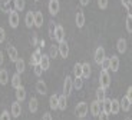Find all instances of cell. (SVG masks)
Listing matches in <instances>:
<instances>
[{
    "label": "cell",
    "instance_id": "1",
    "mask_svg": "<svg viewBox=\"0 0 132 120\" xmlns=\"http://www.w3.org/2000/svg\"><path fill=\"white\" fill-rule=\"evenodd\" d=\"M19 22H20V16H19V12L16 9H12L9 12V24L12 29H16L19 26Z\"/></svg>",
    "mask_w": 132,
    "mask_h": 120
},
{
    "label": "cell",
    "instance_id": "35",
    "mask_svg": "<svg viewBox=\"0 0 132 120\" xmlns=\"http://www.w3.org/2000/svg\"><path fill=\"white\" fill-rule=\"evenodd\" d=\"M73 73H75V77H82V63H76L73 66Z\"/></svg>",
    "mask_w": 132,
    "mask_h": 120
},
{
    "label": "cell",
    "instance_id": "13",
    "mask_svg": "<svg viewBox=\"0 0 132 120\" xmlns=\"http://www.w3.org/2000/svg\"><path fill=\"white\" fill-rule=\"evenodd\" d=\"M75 22H76V26H78V29H82V27L85 26V14H83L82 10H79V12L76 13Z\"/></svg>",
    "mask_w": 132,
    "mask_h": 120
},
{
    "label": "cell",
    "instance_id": "31",
    "mask_svg": "<svg viewBox=\"0 0 132 120\" xmlns=\"http://www.w3.org/2000/svg\"><path fill=\"white\" fill-rule=\"evenodd\" d=\"M66 96H59V103H57V109L59 110H66V107H68V101H66Z\"/></svg>",
    "mask_w": 132,
    "mask_h": 120
},
{
    "label": "cell",
    "instance_id": "53",
    "mask_svg": "<svg viewBox=\"0 0 132 120\" xmlns=\"http://www.w3.org/2000/svg\"><path fill=\"white\" fill-rule=\"evenodd\" d=\"M35 2H39V0H35Z\"/></svg>",
    "mask_w": 132,
    "mask_h": 120
},
{
    "label": "cell",
    "instance_id": "9",
    "mask_svg": "<svg viewBox=\"0 0 132 120\" xmlns=\"http://www.w3.org/2000/svg\"><path fill=\"white\" fill-rule=\"evenodd\" d=\"M106 57V53H105V49H103L102 46H99L98 49L95 50V62L98 63V64H101L102 63V60Z\"/></svg>",
    "mask_w": 132,
    "mask_h": 120
},
{
    "label": "cell",
    "instance_id": "18",
    "mask_svg": "<svg viewBox=\"0 0 132 120\" xmlns=\"http://www.w3.org/2000/svg\"><path fill=\"white\" fill-rule=\"evenodd\" d=\"M14 66H16V73H23L24 69H26V63H24L23 59H17L16 62H14Z\"/></svg>",
    "mask_w": 132,
    "mask_h": 120
},
{
    "label": "cell",
    "instance_id": "46",
    "mask_svg": "<svg viewBox=\"0 0 132 120\" xmlns=\"http://www.w3.org/2000/svg\"><path fill=\"white\" fill-rule=\"evenodd\" d=\"M42 120H53L52 119V114H50V113H45V114H43V117H42Z\"/></svg>",
    "mask_w": 132,
    "mask_h": 120
},
{
    "label": "cell",
    "instance_id": "14",
    "mask_svg": "<svg viewBox=\"0 0 132 120\" xmlns=\"http://www.w3.org/2000/svg\"><path fill=\"white\" fill-rule=\"evenodd\" d=\"M109 60H111V66H109V70H112V71H118L119 70V57L116 54H113L112 57H109Z\"/></svg>",
    "mask_w": 132,
    "mask_h": 120
},
{
    "label": "cell",
    "instance_id": "11",
    "mask_svg": "<svg viewBox=\"0 0 132 120\" xmlns=\"http://www.w3.org/2000/svg\"><path fill=\"white\" fill-rule=\"evenodd\" d=\"M55 40L57 43L65 40V29L62 26H56V29H55Z\"/></svg>",
    "mask_w": 132,
    "mask_h": 120
},
{
    "label": "cell",
    "instance_id": "5",
    "mask_svg": "<svg viewBox=\"0 0 132 120\" xmlns=\"http://www.w3.org/2000/svg\"><path fill=\"white\" fill-rule=\"evenodd\" d=\"M89 110L90 113H92V116H99V113H101V110H102V101H99V100H93L92 103H90L89 106Z\"/></svg>",
    "mask_w": 132,
    "mask_h": 120
},
{
    "label": "cell",
    "instance_id": "42",
    "mask_svg": "<svg viewBox=\"0 0 132 120\" xmlns=\"http://www.w3.org/2000/svg\"><path fill=\"white\" fill-rule=\"evenodd\" d=\"M33 70H35V75H36V76H42V73H43V69H42V66H40V64L33 66Z\"/></svg>",
    "mask_w": 132,
    "mask_h": 120
},
{
    "label": "cell",
    "instance_id": "51",
    "mask_svg": "<svg viewBox=\"0 0 132 120\" xmlns=\"http://www.w3.org/2000/svg\"><path fill=\"white\" fill-rule=\"evenodd\" d=\"M32 40H33V44L36 46V44H37V36H36V34H33V39H32Z\"/></svg>",
    "mask_w": 132,
    "mask_h": 120
},
{
    "label": "cell",
    "instance_id": "30",
    "mask_svg": "<svg viewBox=\"0 0 132 120\" xmlns=\"http://www.w3.org/2000/svg\"><path fill=\"white\" fill-rule=\"evenodd\" d=\"M57 103H59V97H57L56 94H52L49 99V106L52 110H56L57 109Z\"/></svg>",
    "mask_w": 132,
    "mask_h": 120
},
{
    "label": "cell",
    "instance_id": "2",
    "mask_svg": "<svg viewBox=\"0 0 132 120\" xmlns=\"http://www.w3.org/2000/svg\"><path fill=\"white\" fill-rule=\"evenodd\" d=\"M88 112H89V106H88V103H85V101H80V103L76 104V109H75V113L78 117H85L86 114H88Z\"/></svg>",
    "mask_w": 132,
    "mask_h": 120
},
{
    "label": "cell",
    "instance_id": "49",
    "mask_svg": "<svg viewBox=\"0 0 132 120\" xmlns=\"http://www.w3.org/2000/svg\"><path fill=\"white\" fill-rule=\"evenodd\" d=\"M125 9L128 10V14H131V16H132V3H131V4H128V6L125 7Z\"/></svg>",
    "mask_w": 132,
    "mask_h": 120
},
{
    "label": "cell",
    "instance_id": "28",
    "mask_svg": "<svg viewBox=\"0 0 132 120\" xmlns=\"http://www.w3.org/2000/svg\"><path fill=\"white\" fill-rule=\"evenodd\" d=\"M37 107H39V101H37V99L36 97H32L29 100V110L32 112V113H36Z\"/></svg>",
    "mask_w": 132,
    "mask_h": 120
},
{
    "label": "cell",
    "instance_id": "41",
    "mask_svg": "<svg viewBox=\"0 0 132 120\" xmlns=\"http://www.w3.org/2000/svg\"><path fill=\"white\" fill-rule=\"evenodd\" d=\"M108 3H109V0H98V6H99V9H102V10H105L108 7Z\"/></svg>",
    "mask_w": 132,
    "mask_h": 120
},
{
    "label": "cell",
    "instance_id": "22",
    "mask_svg": "<svg viewBox=\"0 0 132 120\" xmlns=\"http://www.w3.org/2000/svg\"><path fill=\"white\" fill-rule=\"evenodd\" d=\"M40 66H42L43 71L47 70V69L50 67V57H49V54H43V56H42V60H40Z\"/></svg>",
    "mask_w": 132,
    "mask_h": 120
},
{
    "label": "cell",
    "instance_id": "21",
    "mask_svg": "<svg viewBox=\"0 0 132 120\" xmlns=\"http://www.w3.org/2000/svg\"><path fill=\"white\" fill-rule=\"evenodd\" d=\"M9 83V71L7 69H2L0 70V85H7Z\"/></svg>",
    "mask_w": 132,
    "mask_h": 120
},
{
    "label": "cell",
    "instance_id": "44",
    "mask_svg": "<svg viewBox=\"0 0 132 120\" xmlns=\"http://www.w3.org/2000/svg\"><path fill=\"white\" fill-rule=\"evenodd\" d=\"M6 40V30L3 27H0V43H3Z\"/></svg>",
    "mask_w": 132,
    "mask_h": 120
},
{
    "label": "cell",
    "instance_id": "36",
    "mask_svg": "<svg viewBox=\"0 0 132 120\" xmlns=\"http://www.w3.org/2000/svg\"><path fill=\"white\" fill-rule=\"evenodd\" d=\"M57 54H59V47H56V46L53 44L50 46V50H49V57L50 59H56Z\"/></svg>",
    "mask_w": 132,
    "mask_h": 120
},
{
    "label": "cell",
    "instance_id": "32",
    "mask_svg": "<svg viewBox=\"0 0 132 120\" xmlns=\"http://www.w3.org/2000/svg\"><path fill=\"white\" fill-rule=\"evenodd\" d=\"M119 110H121V103H119V100L112 99V110H111V113H112V114H118Z\"/></svg>",
    "mask_w": 132,
    "mask_h": 120
},
{
    "label": "cell",
    "instance_id": "8",
    "mask_svg": "<svg viewBox=\"0 0 132 120\" xmlns=\"http://www.w3.org/2000/svg\"><path fill=\"white\" fill-rule=\"evenodd\" d=\"M57 47H59V54L62 56L63 59H66L68 56H69V44H68V42H66V40L60 42Z\"/></svg>",
    "mask_w": 132,
    "mask_h": 120
},
{
    "label": "cell",
    "instance_id": "24",
    "mask_svg": "<svg viewBox=\"0 0 132 120\" xmlns=\"http://www.w3.org/2000/svg\"><path fill=\"white\" fill-rule=\"evenodd\" d=\"M119 103H121V110H123V112H128L131 109V104H132L126 96H123L122 100H119Z\"/></svg>",
    "mask_w": 132,
    "mask_h": 120
},
{
    "label": "cell",
    "instance_id": "16",
    "mask_svg": "<svg viewBox=\"0 0 132 120\" xmlns=\"http://www.w3.org/2000/svg\"><path fill=\"white\" fill-rule=\"evenodd\" d=\"M24 23H26V26L29 27V29L32 26H35V13H32V10L26 13V16H24Z\"/></svg>",
    "mask_w": 132,
    "mask_h": 120
},
{
    "label": "cell",
    "instance_id": "48",
    "mask_svg": "<svg viewBox=\"0 0 132 120\" xmlns=\"http://www.w3.org/2000/svg\"><path fill=\"white\" fill-rule=\"evenodd\" d=\"M89 2H90V0H79L80 6H88V4H89Z\"/></svg>",
    "mask_w": 132,
    "mask_h": 120
},
{
    "label": "cell",
    "instance_id": "10",
    "mask_svg": "<svg viewBox=\"0 0 132 120\" xmlns=\"http://www.w3.org/2000/svg\"><path fill=\"white\" fill-rule=\"evenodd\" d=\"M20 113H22V104H20V101H13L12 103V110H10V114L13 117H19Z\"/></svg>",
    "mask_w": 132,
    "mask_h": 120
},
{
    "label": "cell",
    "instance_id": "15",
    "mask_svg": "<svg viewBox=\"0 0 132 120\" xmlns=\"http://www.w3.org/2000/svg\"><path fill=\"white\" fill-rule=\"evenodd\" d=\"M7 54H9V59L13 63L19 59V53H17L16 47H13V46H9V47H7Z\"/></svg>",
    "mask_w": 132,
    "mask_h": 120
},
{
    "label": "cell",
    "instance_id": "29",
    "mask_svg": "<svg viewBox=\"0 0 132 120\" xmlns=\"http://www.w3.org/2000/svg\"><path fill=\"white\" fill-rule=\"evenodd\" d=\"M105 97H106V90L103 87H101V86H99V87L96 89V100L103 101V100H105Z\"/></svg>",
    "mask_w": 132,
    "mask_h": 120
},
{
    "label": "cell",
    "instance_id": "34",
    "mask_svg": "<svg viewBox=\"0 0 132 120\" xmlns=\"http://www.w3.org/2000/svg\"><path fill=\"white\" fill-rule=\"evenodd\" d=\"M82 87H83V77H75V80H73V89L80 90Z\"/></svg>",
    "mask_w": 132,
    "mask_h": 120
},
{
    "label": "cell",
    "instance_id": "3",
    "mask_svg": "<svg viewBox=\"0 0 132 120\" xmlns=\"http://www.w3.org/2000/svg\"><path fill=\"white\" fill-rule=\"evenodd\" d=\"M99 83H101V87H103L105 90H106V89H109V86H111V76H109L108 70H102V71H101Z\"/></svg>",
    "mask_w": 132,
    "mask_h": 120
},
{
    "label": "cell",
    "instance_id": "43",
    "mask_svg": "<svg viewBox=\"0 0 132 120\" xmlns=\"http://www.w3.org/2000/svg\"><path fill=\"white\" fill-rule=\"evenodd\" d=\"M98 119H99V120H109V113H106V112L101 110V113H99Z\"/></svg>",
    "mask_w": 132,
    "mask_h": 120
},
{
    "label": "cell",
    "instance_id": "37",
    "mask_svg": "<svg viewBox=\"0 0 132 120\" xmlns=\"http://www.w3.org/2000/svg\"><path fill=\"white\" fill-rule=\"evenodd\" d=\"M125 27H126V32H128V33H132V16H131V14H128V16H126Z\"/></svg>",
    "mask_w": 132,
    "mask_h": 120
},
{
    "label": "cell",
    "instance_id": "50",
    "mask_svg": "<svg viewBox=\"0 0 132 120\" xmlns=\"http://www.w3.org/2000/svg\"><path fill=\"white\" fill-rule=\"evenodd\" d=\"M3 62H4V56H3V52L0 50V66L3 64Z\"/></svg>",
    "mask_w": 132,
    "mask_h": 120
},
{
    "label": "cell",
    "instance_id": "6",
    "mask_svg": "<svg viewBox=\"0 0 132 120\" xmlns=\"http://www.w3.org/2000/svg\"><path fill=\"white\" fill-rule=\"evenodd\" d=\"M42 52H40V47H37L35 52L32 53V57H30V64L32 66H36V64H40V60H42Z\"/></svg>",
    "mask_w": 132,
    "mask_h": 120
},
{
    "label": "cell",
    "instance_id": "17",
    "mask_svg": "<svg viewBox=\"0 0 132 120\" xmlns=\"http://www.w3.org/2000/svg\"><path fill=\"white\" fill-rule=\"evenodd\" d=\"M24 99H26V89L23 86H20L19 89H16V100L22 103Z\"/></svg>",
    "mask_w": 132,
    "mask_h": 120
},
{
    "label": "cell",
    "instance_id": "20",
    "mask_svg": "<svg viewBox=\"0 0 132 120\" xmlns=\"http://www.w3.org/2000/svg\"><path fill=\"white\" fill-rule=\"evenodd\" d=\"M90 73H92V70H90L89 63H82V77L83 79H89Z\"/></svg>",
    "mask_w": 132,
    "mask_h": 120
},
{
    "label": "cell",
    "instance_id": "39",
    "mask_svg": "<svg viewBox=\"0 0 132 120\" xmlns=\"http://www.w3.org/2000/svg\"><path fill=\"white\" fill-rule=\"evenodd\" d=\"M55 29H56V26H55V23L50 22L49 23V36L52 37V39H55Z\"/></svg>",
    "mask_w": 132,
    "mask_h": 120
},
{
    "label": "cell",
    "instance_id": "45",
    "mask_svg": "<svg viewBox=\"0 0 132 120\" xmlns=\"http://www.w3.org/2000/svg\"><path fill=\"white\" fill-rule=\"evenodd\" d=\"M126 97H128V99H129V101L132 103V86L128 89V93H126Z\"/></svg>",
    "mask_w": 132,
    "mask_h": 120
},
{
    "label": "cell",
    "instance_id": "52",
    "mask_svg": "<svg viewBox=\"0 0 132 120\" xmlns=\"http://www.w3.org/2000/svg\"><path fill=\"white\" fill-rule=\"evenodd\" d=\"M39 44H40V47H45V44H46V42H45V40H40V43H39Z\"/></svg>",
    "mask_w": 132,
    "mask_h": 120
},
{
    "label": "cell",
    "instance_id": "27",
    "mask_svg": "<svg viewBox=\"0 0 132 120\" xmlns=\"http://www.w3.org/2000/svg\"><path fill=\"white\" fill-rule=\"evenodd\" d=\"M10 3H12V0H0V10L4 12V13H9L10 10Z\"/></svg>",
    "mask_w": 132,
    "mask_h": 120
},
{
    "label": "cell",
    "instance_id": "26",
    "mask_svg": "<svg viewBox=\"0 0 132 120\" xmlns=\"http://www.w3.org/2000/svg\"><path fill=\"white\" fill-rule=\"evenodd\" d=\"M102 110L111 114V110H112V100H111V99L105 97V100L102 101Z\"/></svg>",
    "mask_w": 132,
    "mask_h": 120
},
{
    "label": "cell",
    "instance_id": "38",
    "mask_svg": "<svg viewBox=\"0 0 132 120\" xmlns=\"http://www.w3.org/2000/svg\"><path fill=\"white\" fill-rule=\"evenodd\" d=\"M109 66H111V60L108 57H105L101 63V67H102V70H109Z\"/></svg>",
    "mask_w": 132,
    "mask_h": 120
},
{
    "label": "cell",
    "instance_id": "40",
    "mask_svg": "<svg viewBox=\"0 0 132 120\" xmlns=\"http://www.w3.org/2000/svg\"><path fill=\"white\" fill-rule=\"evenodd\" d=\"M0 120H12V114H9L7 110L2 112V114H0Z\"/></svg>",
    "mask_w": 132,
    "mask_h": 120
},
{
    "label": "cell",
    "instance_id": "7",
    "mask_svg": "<svg viewBox=\"0 0 132 120\" xmlns=\"http://www.w3.org/2000/svg\"><path fill=\"white\" fill-rule=\"evenodd\" d=\"M59 10H60L59 0H50L49 2V13L52 14V16H56V14L59 13Z\"/></svg>",
    "mask_w": 132,
    "mask_h": 120
},
{
    "label": "cell",
    "instance_id": "47",
    "mask_svg": "<svg viewBox=\"0 0 132 120\" xmlns=\"http://www.w3.org/2000/svg\"><path fill=\"white\" fill-rule=\"evenodd\" d=\"M121 3H122V6H123V7H126L128 4H131V3H132V0H121Z\"/></svg>",
    "mask_w": 132,
    "mask_h": 120
},
{
    "label": "cell",
    "instance_id": "25",
    "mask_svg": "<svg viewBox=\"0 0 132 120\" xmlns=\"http://www.w3.org/2000/svg\"><path fill=\"white\" fill-rule=\"evenodd\" d=\"M43 13L42 12H35V26L36 27H42L43 26Z\"/></svg>",
    "mask_w": 132,
    "mask_h": 120
},
{
    "label": "cell",
    "instance_id": "4",
    "mask_svg": "<svg viewBox=\"0 0 132 120\" xmlns=\"http://www.w3.org/2000/svg\"><path fill=\"white\" fill-rule=\"evenodd\" d=\"M72 89H73V80L70 76H66L65 77V83H63V94H65L66 97L70 96L72 93Z\"/></svg>",
    "mask_w": 132,
    "mask_h": 120
},
{
    "label": "cell",
    "instance_id": "19",
    "mask_svg": "<svg viewBox=\"0 0 132 120\" xmlns=\"http://www.w3.org/2000/svg\"><path fill=\"white\" fill-rule=\"evenodd\" d=\"M126 47H128V43H126V40L123 39H119L118 43H116V50H118L119 53H125L126 52Z\"/></svg>",
    "mask_w": 132,
    "mask_h": 120
},
{
    "label": "cell",
    "instance_id": "12",
    "mask_svg": "<svg viewBox=\"0 0 132 120\" xmlns=\"http://www.w3.org/2000/svg\"><path fill=\"white\" fill-rule=\"evenodd\" d=\"M35 87H36V91H37V93L42 94V96H45V94L47 93V86H46V83H45L43 80H37Z\"/></svg>",
    "mask_w": 132,
    "mask_h": 120
},
{
    "label": "cell",
    "instance_id": "33",
    "mask_svg": "<svg viewBox=\"0 0 132 120\" xmlns=\"http://www.w3.org/2000/svg\"><path fill=\"white\" fill-rule=\"evenodd\" d=\"M13 4H14V9H16L17 12H22V10H24L26 2H24V0H13Z\"/></svg>",
    "mask_w": 132,
    "mask_h": 120
},
{
    "label": "cell",
    "instance_id": "23",
    "mask_svg": "<svg viewBox=\"0 0 132 120\" xmlns=\"http://www.w3.org/2000/svg\"><path fill=\"white\" fill-rule=\"evenodd\" d=\"M12 86L14 89H19L22 86V79H20V73H14L12 76Z\"/></svg>",
    "mask_w": 132,
    "mask_h": 120
}]
</instances>
